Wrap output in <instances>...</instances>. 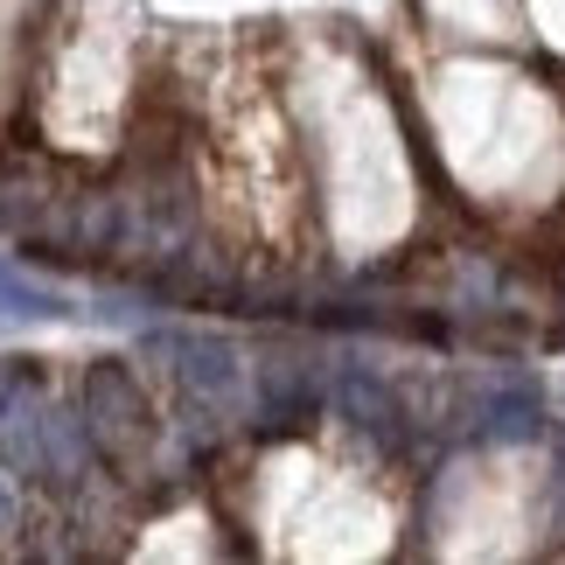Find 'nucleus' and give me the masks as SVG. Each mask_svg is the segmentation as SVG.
<instances>
[{"label": "nucleus", "mask_w": 565, "mask_h": 565, "mask_svg": "<svg viewBox=\"0 0 565 565\" xmlns=\"http://www.w3.org/2000/svg\"><path fill=\"white\" fill-rule=\"evenodd\" d=\"M77 412H84V426H92L105 468H119V475L140 482L147 447H154V412H147L140 377L126 371V363H92L84 384H77Z\"/></svg>", "instance_id": "nucleus-1"}, {"label": "nucleus", "mask_w": 565, "mask_h": 565, "mask_svg": "<svg viewBox=\"0 0 565 565\" xmlns=\"http://www.w3.org/2000/svg\"><path fill=\"white\" fill-rule=\"evenodd\" d=\"M558 524H565V433H558Z\"/></svg>", "instance_id": "nucleus-8"}, {"label": "nucleus", "mask_w": 565, "mask_h": 565, "mask_svg": "<svg viewBox=\"0 0 565 565\" xmlns=\"http://www.w3.org/2000/svg\"><path fill=\"white\" fill-rule=\"evenodd\" d=\"M329 405L350 426H363L377 447H405L412 440V405L398 398V384H384L371 363H335L329 371Z\"/></svg>", "instance_id": "nucleus-3"}, {"label": "nucleus", "mask_w": 565, "mask_h": 565, "mask_svg": "<svg viewBox=\"0 0 565 565\" xmlns=\"http://www.w3.org/2000/svg\"><path fill=\"white\" fill-rule=\"evenodd\" d=\"M8 531H21V495L0 482V537H8Z\"/></svg>", "instance_id": "nucleus-7"}, {"label": "nucleus", "mask_w": 565, "mask_h": 565, "mask_svg": "<svg viewBox=\"0 0 565 565\" xmlns=\"http://www.w3.org/2000/svg\"><path fill=\"white\" fill-rule=\"evenodd\" d=\"M147 356H161L168 371H175L182 398L195 412H237L258 391L252 363L237 356L224 335H203V329H154L147 335Z\"/></svg>", "instance_id": "nucleus-2"}, {"label": "nucleus", "mask_w": 565, "mask_h": 565, "mask_svg": "<svg viewBox=\"0 0 565 565\" xmlns=\"http://www.w3.org/2000/svg\"><path fill=\"white\" fill-rule=\"evenodd\" d=\"M468 426H475V440H489V447L537 440V433H545V391L531 377H516V371H495L468 391Z\"/></svg>", "instance_id": "nucleus-4"}, {"label": "nucleus", "mask_w": 565, "mask_h": 565, "mask_svg": "<svg viewBox=\"0 0 565 565\" xmlns=\"http://www.w3.org/2000/svg\"><path fill=\"white\" fill-rule=\"evenodd\" d=\"M0 315H29V321H63L71 315V300L35 287V279H21L14 266H0Z\"/></svg>", "instance_id": "nucleus-6"}, {"label": "nucleus", "mask_w": 565, "mask_h": 565, "mask_svg": "<svg viewBox=\"0 0 565 565\" xmlns=\"http://www.w3.org/2000/svg\"><path fill=\"white\" fill-rule=\"evenodd\" d=\"M321 398H329V384H321L315 363H300V356L258 363V419H266V433H294Z\"/></svg>", "instance_id": "nucleus-5"}]
</instances>
